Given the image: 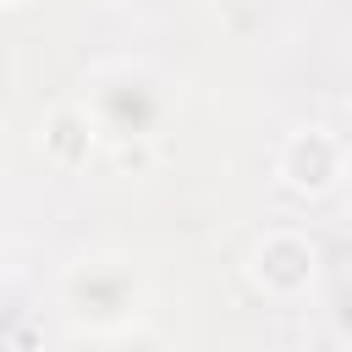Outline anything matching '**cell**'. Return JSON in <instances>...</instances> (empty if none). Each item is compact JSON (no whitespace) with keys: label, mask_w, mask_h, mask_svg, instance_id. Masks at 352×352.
<instances>
[{"label":"cell","mask_w":352,"mask_h":352,"mask_svg":"<svg viewBox=\"0 0 352 352\" xmlns=\"http://www.w3.org/2000/svg\"><path fill=\"white\" fill-rule=\"evenodd\" d=\"M82 110L99 126V143H148L160 148V132L176 116V88L148 60H110L88 77Z\"/></svg>","instance_id":"6da1fadb"},{"label":"cell","mask_w":352,"mask_h":352,"mask_svg":"<svg viewBox=\"0 0 352 352\" xmlns=\"http://www.w3.org/2000/svg\"><path fill=\"white\" fill-rule=\"evenodd\" d=\"M60 314L88 336H126L148 314V280L121 253H82L55 280Z\"/></svg>","instance_id":"7a4b0ae2"},{"label":"cell","mask_w":352,"mask_h":352,"mask_svg":"<svg viewBox=\"0 0 352 352\" xmlns=\"http://www.w3.org/2000/svg\"><path fill=\"white\" fill-rule=\"evenodd\" d=\"M352 160H346V143L330 132V126H297L286 132V143L275 148V176L280 187L302 192V198H324L346 182Z\"/></svg>","instance_id":"3957f363"},{"label":"cell","mask_w":352,"mask_h":352,"mask_svg":"<svg viewBox=\"0 0 352 352\" xmlns=\"http://www.w3.org/2000/svg\"><path fill=\"white\" fill-rule=\"evenodd\" d=\"M314 275H319V248L302 231H292V226L258 236L253 253H248V280L264 297H275V302H297L314 286Z\"/></svg>","instance_id":"277c9868"},{"label":"cell","mask_w":352,"mask_h":352,"mask_svg":"<svg viewBox=\"0 0 352 352\" xmlns=\"http://www.w3.org/2000/svg\"><path fill=\"white\" fill-rule=\"evenodd\" d=\"M38 148H44V160H50L60 176L88 170V160L99 154V126H94V116L82 110V99H66V104H55V110L38 121Z\"/></svg>","instance_id":"5b68a950"},{"label":"cell","mask_w":352,"mask_h":352,"mask_svg":"<svg viewBox=\"0 0 352 352\" xmlns=\"http://www.w3.org/2000/svg\"><path fill=\"white\" fill-rule=\"evenodd\" d=\"M330 330L341 336V346H352V275L336 286V297H330Z\"/></svg>","instance_id":"8992f818"},{"label":"cell","mask_w":352,"mask_h":352,"mask_svg":"<svg viewBox=\"0 0 352 352\" xmlns=\"http://www.w3.org/2000/svg\"><path fill=\"white\" fill-rule=\"evenodd\" d=\"M6 258H11V242H6V231H0V275H6Z\"/></svg>","instance_id":"52a82bcc"},{"label":"cell","mask_w":352,"mask_h":352,"mask_svg":"<svg viewBox=\"0 0 352 352\" xmlns=\"http://www.w3.org/2000/svg\"><path fill=\"white\" fill-rule=\"evenodd\" d=\"M16 6H28V0H0V11H16Z\"/></svg>","instance_id":"ba28073f"},{"label":"cell","mask_w":352,"mask_h":352,"mask_svg":"<svg viewBox=\"0 0 352 352\" xmlns=\"http://www.w3.org/2000/svg\"><path fill=\"white\" fill-rule=\"evenodd\" d=\"M132 352H143V346H132Z\"/></svg>","instance_id":"9c48e42d"}]
</instances>
